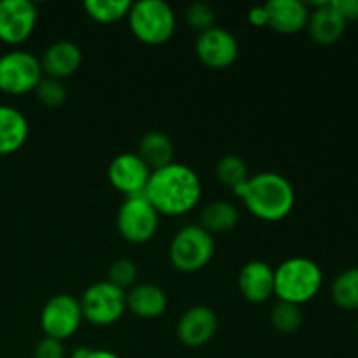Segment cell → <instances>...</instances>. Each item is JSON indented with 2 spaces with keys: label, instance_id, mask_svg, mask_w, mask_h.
<instances>
[{
  "label": "cell",
  "instance_id": "cell-1",
  "mask_svg": "<svg viewBox=\"0 0 358 358\" xmlns=\"http://www.w3.org/2000/svg\"><path fill=\"white\" fill-rule=\"evenodd\" d=\"M143 196L159 215H185L201 199V182L191 166L171 163L150 173Z\"/></svg>",
  "mask_w": 358,
  "mask_h": 358
},
{
  "label": "cell",
  "instance_id": "cell-2",
  "mask_svg": "<svg viewBox=\"0 0 358 358\" xmlns=\"http://www.w3.org/2000/svg\"><path fill=\"white\" fill-rule=\"evenodd\" d=\"M248 212L266 222H278L292 213L296 191L285 177L264 171L247 182V191L241 198Z\"/></svg>",
  "mask_w": 358,
  "mask_h": 358
},
{
  "label": "cell",
  "instance_id": "cell-3",
  "mask_svg": "<svg viewBox=\"0 0 358 358\" xmlns=\"http://www.w3.org/2000/svg\"><path fill=\"white\" fill-rule=\"evenodd\" d=\"M324 275L320 266L308 257H290L275 271V294L283 303L306 304L320 292Z\"/></svg>",
  "mask_w": 358,
  "mask_h": 358
},
{
  "label": "cell",
  "instance_id": "cell-4",
  "mask_svg": "<svg viewBox=\"0 0 358 358\" xmlns=\"http://www.w3.org/2000/svg\"><path fill=\"white\" fill-rule=\"evenodd\" d=\"M131 34L147 45L166 44L175 34L177 17L163 0H142L133 3L128 14Z\"/></svg>",
  "mask_w": 358,
  "mask_h": 358
},
{
  "label": "cell",
  "instance_id": "cell-5",
  "mask_svg": "<svg viewBox=\"0 0 358 358\" xmlns=\"http://www.w3.org/2000/svg\"><path fill=\"white\" fill-rule=\"evenodd\" d=\"M215 241L201 226H185L170 243V262L182 273L201 271L212 261Z\"/></svg>",
  "mask_w": 358,
  "mask_h": 358
},
{
  "label": "cell",
  "instance_id": "cell-6",
  "mask_svg": "<svg viewBox=\"0 0 358 358\" xmlns=\"http://www.w3.org/2000/svg\"><path fill=\"white\" fill-rule=\"evenodd\" d=\"M41 59L30 51L14 49L0 56V91L13 96L35 91L42 80Z\"/></svg>",
  "mask_w": 358,
  "mask_h": 358
},
{
  "label": "cell",
  "instance_id": "cell-7",
  "mask_svg": "<svg viewBox=\"0 0 358 358\" xmlns=\"http://www.w3.org/2000/svg\"><path fill=\"white\" fill-rule=\"evenodd\" d=\"M79 303L84 320L96 327H108L124 315L126 294L105 280L87 287Z\"/></svg>",
  "mask_w": 358,
  "mask_h": 358
},
{
  "label": "cell",
  "instance_id": "cell-8",
  "mask_svg": "<svg viewBox=\"0 0 358 358\" xmlns=\"http://www.w3.org/2000/svg\"><path fill=\"white\" fill-rule=\"evenodd\" d=\"M119 234L133 245H143L154 238L159 226V213L145 199V196L126 198L119 206L115 219Z\"/></svg>",
  "mask_w": 358,
  "mask_h": 358
},
{
  "label": "cell",
  "instance_id": "cell-9",
  "mask_svg": "<svg viewBox=\"0 0 358 358\" xmlns=\"http://www.w3.org/2000/svg\"><path fill=\"white\" fill-rule=\"evenodd\" d=\"M80 303L69 294H58L45 303L41 311V327L45 338L65 341L72 338L83 322Z\"/></svg>",
  "mask_w": 358,
  "mask_h": 358
},
{
  "label": "cell",
  "instance_id": "cell-10",
  "mask_svg": "<svg viewBox=\"0 0 358 358\" xmlns=\"http://www.w3.org/2000/svg\"><path fill=\"white\" fill-rule=\"evenodd\" d=\"M38 10L30 0H0V41L17 45L35 30Z\"/></svg>",
  "mask_w": 358,
  "mask_h": 358
},
{
  "label": "cell",
  "instance_id": "cell-11",
  "mask_svg": "<svg viewBox=\"0 0 358 358\" xmlns=\"http://www.w3.org/2000/svg\"><path fill=\"white\" fill-rule=\"evenodd\" d=\"M196 55L199 62L208 69L224 70L238 59L240 45L231 31L213 27L199 34L196 41Z\"/></svg>",
  "mask_w": 358,
  "mask_h": 358
},
{
  "label": "cell",
  "instance_id": "cell-12",
  "mask_svg": "<svg viewBox=\"0 0 358 358\" xmlns=\"http://www.w3.org/2000/svg\"><path fill=\"white\" fill-rule=\"evenodd\" d=\"M152 171L138 157V154L124 152L119 154L108 164V180L126 198L133 196H143L147 182Z\"/></svg>",
  "mask_w": 358,
  "mask_h": 358
},
{
  "label": "cell",
  "instance_id": "cell-13",
  "mask_svg": "<svg viewBox=\"0 0 358 358\" xmlns=\"http://www.w3.org/2000/svg\"><path fill=\"white\" fill-rule=\"evenodd\" d=\"M219 329V318L208 306H192L177 324V338L189 348H199L210 343Z\"/></svg>",
  "mask_w": 358,
  "mask_h": 358
},
{
  "label": "cell",
  "instance_id": "cell-14",
  "mask_svg": "<svg viewBox=\"0 0 358 358\" xmlns=\"http://www.w3.org/2000/svg\"><path fill=\"white\" fill-rule=\"evenodd\" d=\"M240 292L248 303H266L275 294V269L262 261H250L238 276Z\"/></svg>",
  "mask_w": 358,
  "mask_h": 358
},
{
  "label": "cell",
  "instance_id": "cell-15",
  "mask_svg": "<svg viewBox=\"0 0 358 358\" xmlns=\"http://www.w3.org/2000/svg\"><path fill=\"white\" fill-rule=\"evenodd\" d=\"M268 27L283 35H294L308 27L310 9L301 0H271L266 3Z\"/></svg>",
  "mask_w": 358,
  "mask_h": 358
},
{
  "label": "cell",
  "instance_id": "cell-16",
  "mask_svg": "<svg viewBox=\"0 0 358 358\" xmlns=\"http://www.w3.org/2000/svg\"><path fill=\"white\" fill-rule=\"evenodd\" d=\"M83 63V51L76 42L59 41L49 45L41 58L42 73L51 79H66L79 70Z\"/></svg>",
  "mask_w": 358,
  "mask_h": 358
},
{
  "label": "cell",
  "instance_id": "cell-17",
  "mask_svg": "<svg viewBox=\"0 0 358 358\" xmlns=\"http://www.w3.org/2000/svg\"><path fill=\"white\" fill-rule=\"evenodd\" d=\"M313 6L315 10H311L308 20L311 38L320 45H332L341 41L348 24L341 14L332 7L331 2H320Z\"/></svg>",
  "mask_w": 358,
  "mask_h": 358
},
{
  "label": "cell",
  "instance_id": "cell-18",
  "mask_svg": "<svg viewBox=\"0 0 358 358\" xmlns=\"http://www.w3.org/2000/svg\"><path fill=\"white\" fill-rule=\"evenodd\" d=\"M168 297L164 290L150 283H140L126 294V310L143 320H152L166 311Z\"/></svg>",
  "mask_w": 358,
  "mask_h": 358
},
{
  "label": "cell",
  "instance_id": "cell-19",
  "mask_svg": "<svg viewBox=\"0 0 358 358\" xmlns=\"http://www.w3.org/2000/svg\"><path fill=\"white\" fill-rule=\"evenodd\" d=\"M28 129L23 112L10 105H0V156L17 152L27 142Z\"/></svg>",
  "mask_w": 358,
  "mask_h": 358
},
{
  "label": "cell",
  "instance_id": "cell-20",
  "mask_svg": "<svg viewBox=\"0 0 358 358\" xmlns=\"http://www.w3.org/2000/svg\"><path fill=\"white\" fill-rule=\"evenodd\" d=\"M138 157L150 171L161 170L173 163V143L164 133L150 131L140 140Z\"/></svg>",
  "mask_w": 358,
  "mask_h": 358
},
{
  "label": "cell",
  "instance_id": "cell-21",
  "mask_svg": "<svg viewBox=\"0 0 358 358\" xmlns=\"http://www.w3.org/2000/svg\"><path fill=\"white\" fill-rule=\"evenodd\" d=\"M238 219L240 215H238L236 206L227 201H213L199 215V226L210 234L227 233L236 227Z\"/></svg>",
  "mask_w": 358,
  "mask_h": 358
},
{
  "label": "cell",
  "instance_id": "cell-22",
  "mask_svg": "<svg viewBox=\"0 0 358 358\" xmlns=\"http://www.w3.org/2000/svg\"><path fill=\"white\" fill-rule=\"evenodd\" d=\"M331 296L336 306L341 308V310H358V268H350L336 276Z\"/></svg>",
  "mask_w": 358,
  "mask_h": 358
},
{
  "label": "cell",
  "instance_id": "cell-23",
  "mask_svg": "<svg viewBox=\"0 0 358 358\" xmlns=\"http://www.w3.org/2000/svg\"><path fill=\"white\" fill-rule=\"evenodd\" d=\"M133 3L129 0H87L84 2V10L96 23H115L128 17Z\"/></svg>",
  "mask_w": 358,
  "mask_h": 358
},
{
  "label": "cell",
  "instance_id": "cell-24",
  "mask_svg": "<svg viewBox=\"0 0 358 358\" xmlns=\"http://www.w3.org/2000/svg\"><path fill=\"white\" fill-rule=\"evenodd\" d=\"M217 178L222 185L226 187L234 189L236 185L243 184L248 178V166L240 156H234V154H229V156H224L222 159L217 163L215 168Z\"/></svg>",
  "mask_w": 358,
  "mask_h": 358
},
{
  "label": "cell",
  "instance_id": "cell-25",
  "mask_svg": "<svg viewBox=\"0 0 358 358\" xmlns=\"http://www.w3.org/2000/svg\"><path fill=\"white\" fill-rule=\"evenodd\" d=\"M303 311L301 306L290 303H276L271 310V325L282 334H294L303 325Z\"/></svg>",
  "mask_w": 358,
  "mask_h": 358
},
{
  "label": "cell",
  "instance_id": "cell-26",
  "mask_svg": "<svg viewBox=\"0 0 358 358\" xmlns=\"http://www.w3.org/2000/svg\"><path fill=\"white\" fill-rule=\"evenodd\" d=\"M35 96L41 101L44 107L55 108L59 107L66 101L69 91H66L65 84L58 79H51V77H42L38 86L35 87Z\"/></svg>",
  "mask_w": 358,
  "mask_h": 358
},
{
  "label": "cell",
  "instance_id": "cell-27",
  "mask_svg": "<svg viewBox=\"0 0 358 358\" xmlns=\"http://www.w3.org/2000/svg\"><path fill=\"white\" fill-rule=\"evenodd\" d=\"M136 276H138V269L131 259H117L108 268V283H112L117 289L124 290L128 287H133Z\"/></svg>",
  "mask_w": 358,
  "mask_h": 358
},
{
  "label": "cell",
  "instance_id": "cell-28",
  "mask_svg": "<svg viewBox=\"0 0 358 358\" xmlns=\"http://www.w3.org/2000/svg\"><path fill=\"white\" fill-rule=\"evenodd\" d=\"M185 21H187V24L192 30L203 34V31L215 27V13H213V9L208 3L196 2L191 3L187 10H185Z\"/></svg>",
  "mask_w": 358,
  "mask_h": 358
},
{
  "label": "cell",
  "instance_id": "cell-29",
  "mask_svg": "<svg viewBox=\"0 0 358 358\" xmlns=\"http://www.w3.org/2000/svg\"><path fill=\"white\" fill-rule=\"evenodd\" d=\"M34 358H65L62 341H56L52 338L41 339L34 350Z\"/></svg>",
  "mask_w": 358,
  "mask_h": 358
},
{
  "label": "cell",
  "instance_id": "cell-30",
  "mask_svg": "<svg viewBox=\"0 0 358 358\" xmlns=\"http://www.w3.org/2000/svg\"><path fill=\"white\" fill-rule=\"evenodd\" d=\"M332 7L343 16V20L358 21V0H332Z\"/></svg>",
  "mask_w": 358,
  "mask_h": 358
},
{
  "label": "cell",
  "instance_id": "cell-31",
  "mask_svg": "<svg viewBox=\"0 0 358 358\" xmlns=\"http://www.w3.org/2000/svg\"><path fill=\"white\" fill-rule=\"evenodd\" d=\"M247 20L252 27H268V10H266V6L252 7L247 14Z\"/></svg>",
  "mask_w": 358,
  "mask_h": 358
},
{
  "label": "cell",
  "instance_id": "cell-32",
  "mask_svg": "<svg viewBox=\"0 0 358 358\" xmlns=\"http://www.w3.org/2000/svg\"><path fill=\"white\" fill-rule=\"evenodd\" d=\"M87 358H119L115 353L108 352V350H93L91 352V355Z\"/></svg>",
  "mask_w": 358,
  "mask_h": 358
},
{
  "label": "cell",
  "instance_id": "cell-33",
  "mask_svg": "<svg viewBox=\"0 0 358 358\" xmlns=\"http://www.w3.org/2000/svg\"><path fill=\"white\" fill-rule=\"evenodd\" d=\"M91 352L93 350L91 348H86V346H80V348H76L72 352V355H70V358H87L91 355Z\"/></svg>",
  "mask_w": 358,
  "mask_h": 358
},
{
  "label": "cell",
  "instance_id": "cell-34",
  "mask_svg": "<svg viewBox=\"0 0 358 358\" xmlns=\"http://www.w3.org/2000/svg\"><path fill=\"white\" fill-rule=\"evenodd\" d=\"M357 334H358V320H357Z\"/></svg>",
  "mask_w": 358,
  "mask_h": 358
}]
</instances>
